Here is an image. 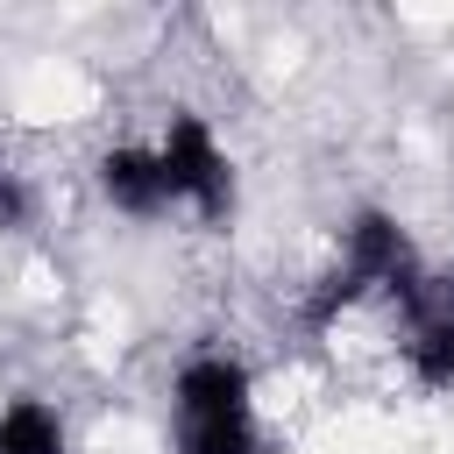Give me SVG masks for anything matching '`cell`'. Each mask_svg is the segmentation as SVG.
<instances>
[{
	"mask_svg": "<svg viewBox=\"0 0 454 454\" xmlns=\"http://www.w3.org/2000/svg\"><path fill=\"white\" fill-rule=\"evenodd\" d=\"M0 454H64V426L43 397H14L0 411Z\"/></svg>",
	"mask_w": 454,
	"mask_h": 454,
	"instance_id": "obj_5",
	"label": "cell"
},
{
	"mask_svg": "<svg viewBox=\"0 0 454 454\" xmlns=\"http://www.w3.org/2000/svg\"><path fill=\"white\" fill-rule=\"evenodd\" d=\"M348 277L369 291V284H390L404 298H419V262H411V241L390 213H355L348 227Z\"/></svg>",
	"mask_w": 454,
	"mask_h": 454,
	"instance_id": "obj_2",
	"label": "cell"
},
{
	"mask_svg": "<svg viewBox=\"0 0 454 454\" xmlns=\"http://www.w3.org/2000/svg\"><path fill=\"white\" fill-rule=\"evenodd\" d=\"M411 369H419V383L454 390V319H433V326L411 340Z\"/></svg>",
	"mask_w": 454,
	"mask_h": 454,
	"instance_id": "obj_7",
	"label": "cell"
},
{
	"mask_svg": "<svg viewBox=\"0 0 454 454\" xmlns=\"http://www.w3.org/2000/svg\"><path fill=\"white\" fill-rule=\"evenodd\" d=\"M0 184H7V163H0Z\"/></svg>",
	"mask_w": 454,
	"mask_h": 454,
	"instance_id": "obj_8",
	"label": "cell"
},
{
	"mask_svg": "<svg viewBox=\"0 0 454 454\" xmlns=\"http://www.w3.org/2000/svg\"><path fill=\"white\" fill-rule=\"evenodd\" d=\"M156 163H163L170 206L184 199L199 220H227L234 213V170H227V156H220V142H213V128L199 114H170Z\"/></svg>",
	"mask_w": 454,
	"mask_h": 454,
	"instance_id": "obj_1",
	"label": "cell"
},
{
	"mask_svg": "<svg viewBox=\"0 0 454 454\" xmlns=\"http://www.w3.org/2000/svg\"><path fill=\"white\" fill-rule=\"evenodd\" d=\"M177 454H255L248 419H177Z\"/></svg>",
	"mask_w": 454,
	"mask_h": 454,
	"instance_id": "obj_6",
	"label": "cell"
},
{
	"mask_svg": "<svg viewBox=\"0 0 454 454\" xmlns=\"http://www.w3.org/2000/svg\"><path fill=\"white\" fill-rule=\"evenodd\" d=\"M177 419H248V369L227 355H199L177 369Z\"/></svg>",
	"mask_w": 454,
	"mask_h": 454,
	"instance_id": "obj_3",
	"label": "cell"
},
{
	"mask_svg": "<svg viewBox=\"0 0 454 454\" xmlns=\"http://www.w3.org/2000/svg\"><path fill=\"white\" fill-rule=\"evenodd\" d=\"M99 192H106L121 213H135V220H149V213L170 206V184H163L156 149H106V156H99Z\"/></svg>",
	"mask_w": 454,
	"mask_h": 454,
	"instance_id": "obj_4",
	"label": "cell"
}]
</instances>
